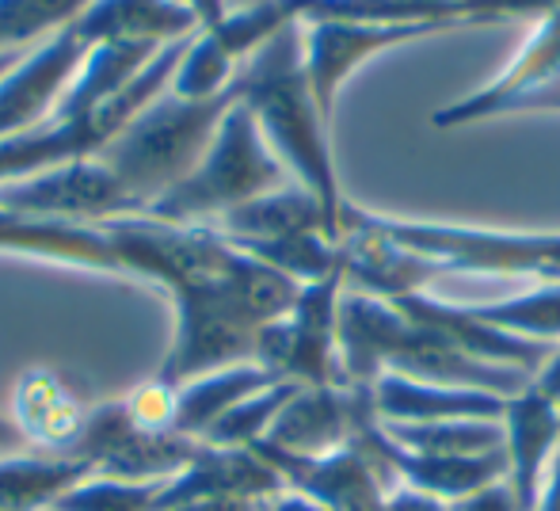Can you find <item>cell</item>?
Masks as SVG:
<instances>
[{
	"label": "cell",
	"mask_w": 560,
	"mask_h": 511,
	"mask_svg": "<svg viewBox=\"0 0 560 511\" xmlns=\"http://www.w3.org/2000/svg\"><path fill=\"white\" fill-rule=\"evenodd\" d=\"M187 43H191V38H179V43L164 46L145 66V73H141L122 96H115L112 104L100 107V112L81 115V119H46L43 127L23 130V133H15V138L0 141V187L15 184V179L38 176V172H50V169H58V164L89 161V156L104 153L107 141L118 138V130H122L141 107H149L168 89Z\"/></svg>",
	"instance_id": "cell-5"
},
{
	"label": "cell",
	"mask_w": 560,
	"mask_h": 511,
	"mask_svg": "<svg viewBox=\"0 0 560 511\" xmlns=\"http://www.w3.org/2000/svg\"><path fill=\"white\" fill-rule=\"evenodd\" d=\"M534 385H538L546 397H553L560 405V344L553 348V356L546 359V367H541L538 374H534Z\"/></svg>",
	"instance_id": "cell-37"
},
{
	"label": "cell",
	"mask_w": 560,
	"mask_h": 511,
	"mask_svg": "<svg viewBox=\"0 0 560 511\" xmlns=\"http://www.w3.org/2000/svg\"><path fill=\"white\" fill-rule=\"evenodd\" d=\"M294 393H298L294 382H271L267 390L252 393V397H244L241 405L229 408L199 443L225 446V451H252V446H259L267 435H271L275 420H279V413L287 408V400L294 397Z\"/></svg>",
	"instance_id": "cell-28"
},
{
	"label": "cell",
	"mask_w": 560,
	"mask_h": 511,
	"mask_svg": "<svg viewBox=\"0 0 560 511\" xmlns=\"http://www.w3.org/2000/svg\"><path fill=\"white\" fill-rule=\"evenodd\" d=\"M96 469L77 454L20 451L0 458V511H50Z\"/></svg>",
	"instance_id": "cell-23"
},
{
	"label": "cell",
	"mask_w": 560,
	"mask_h": 511,
	"mask_svg": "<svg viewBox=\"0 0 560 511\" xmlns=\"http://www.w3.org/2000/svg\"><path fill=\"white\" fill-rule=\"evenodd\" d=\"M199 443L179 431H145L130 420L122 397L92 405L81 443L73 446L100 477L118 481H172L195 458Z\"/></svg>",
	"instance_id": "cell-10"
},
{
	"label": "cell",
	"mask_w": 560,
	"mask_h": 511,
	"mask_svg": "<svg viewBox=\"0 0 560 511\" xmlns=\"http://www.w3.org/2000/svg\"><path fill=\"white\" fill-rule=\"evenodd\" d=\"M264 511H325L320 504H313L310 497H302V492H294V489H282L279 497H271L267 500V508Z\"/></svg>",
	"instance_id": "cell-38"
},
{
	"label": "cell",
	"mask_w": 560,
	"mask_h": 511,
	"mask_svg": "<svg viewBox=\"0 0 560 511\" xmlns=\"http://www.w3.org/2000/svg\"><path fill=\"white\" fill-rule=\"evenodd\" d=\"M0 207L23 218L92 225V230H100L104 222L141 214L138 202L130 199V191L118 184V176L100 156L58 164L50 172L4 184L0 187Z\"/></svg>",
	"instance_id": "cell-9"
},
{
	"label": "cell",
	"mask_w": 560,
	"mask_h": 511,
	"mask_svg": "<svg viewBox=\"0 0 560 511\" xmlns=\"http://www.w3.org/2000/svg\"><path fill=\"white\" fill-rule=\"evenodd\" d=\"M77 31L96 43H149L168 46L199 35V20L184 0H92Z\"/></svg>",
	"instance_id": "cell-20"
},
{
	"label": "cell",
	"mask_w": 560,
	"mask_h": 511,
	"mask_svg": "<svg viewBox=\"0 0 560 511\" xmlns=\"http://www.w3.org/2000/svg\"><path fill=\"white\" fill-rule=\"evenodd\" d=\"M385 511H446V500L412 489V485H393L385 497Z\"/></svg>",
	"instance_id": "cell-33"
},
{
	"label": "cell",
	"mask_w": 560,
	"mask_h": 511,
	"mask_svg": "<svg viewBox=\"0 0 560 511\" xmlns=\"http://www.w3.org/2000/svg\"><path fill=\"white\" fill-rule=\"evenodd\" d=\"M271 382H279L275 374H267L259 363H233L222 371L199 374V379L179 385V405H176V431L199 443L210 428L229 413L233 405H241L244 397L267 390Z\"/></svg>",
	"instance_id": "cell-24"
},
{
	"label": "cell",
	"mask_w": 560,
	"mask_h": 511,
	"mask_svg": "<svg viewBox=\"0 0 560 511\" xmlns=\"http://www.w3.org/2000/svg\"><path fill=\"white\" fill-rule=\"evenodd\" d=\"M446 511H523V508H518L515 492H511L508 477H503V481L485 485V489L469 492V497H462V500H450Z\"/></svg>",
	"instance_id": "cell-31"
},
{
	"label": "cell",
	"mask_w": 560,
	"mask_h": 511,
	"mask_svg": "<svg viewBox=\"0 0 560 511\" xmlns=\"http://www.w3.org/2000/svg\"><path fill=\"white\" fill-rule=\"evenodd\" d=\"M210 230L222 233L225 241H233L244 253L264 248V245H279V241H290V237H302V233H325L336 245H343L339 233L332 230V222H328L325 207L298 184H287V187H279V191L259 195V199L229 210Z\"/></svg>",
	"instance_id": "cell-19"
},
{
	"label": "cell",
	"mask_w": 560,
	"mask_h": 511,
	"mask_svg": "<svg viewBox=\"0 0 560 511\" xmlns=\"http://www.w3.org/2000/svg\"><path fill=\"white\" fill-rule=\"evenodd\" d=\"M534 511H560V446L546 469V485H541V497H538V504H534Z\"/></svg>",
	"instance_id": "cell-35"
},
{
	"label": "cell",
	"mask_w": 560,
	"mask_h": 511,
	"mask_svg": "<svg viewBox=\"0 0 560 511\" xmlns=\"http://www.w3.org/2000/svg\"><path fill=\"white\" fill-rule=\"evenodd\" d=\"M287 184H294L290 172L271 153L252 112L236 100L225 112L218 133L210 138L207 153L199 156V164L172 191H164L145 210V218L176 225H214L229 210L244 207L259 195L279 191Z\"/></svg>",
	"instance_id": "cell-4"
},
{
	"label": "cell",
	"mask_w": 560,
	"mask_h": 511,
	"mask_svg": "<svg viewBox=\"0 0 560 511\" xmlns=\"http://www.w3.org/2000/svg\"><path fill=\"white\" fill-rule=\"evenodd\" d=\"M161 50L164 46H149V43H96L89 50V58L81 61L66 96L58 100L50 119H81V115L100 112L115 96H122Z\"/></svg>",
	"instance_id": "cell-22"
},
{
	"label": "cell",
	"mask_w": 560,
	"mask_h": 511,
	"mask_svg": "<svg viewBox=\"0 0 560 511\" xmlns=\"http://www.w3.org/2000/svg\"><path fill=\"white\" fill-rule=\"evenodd\" d=\"M382 431L405 451L431 454V458H480V454L503 451V420L382 423Z\"/></svg>",
	"instance_id": "cell-26"
},
{
	"label": "cell",
	"mask_w": 560,
	"mask_h": 511,
	"mask_svg": "<svg viewBox=\"0 0 560 511\" xmlns=\"http://www.w3.org/2000/svg\"><path fill=\"white\" fill-rule=\"evenodd\" d=\"M164 481H118V477H84L54 511H156Z\"/></svg>",
	"instance_id": "cell-29"
},
{
	"label": "cell",
	"mask_w": 560,
	"mask_h": 511,
	"mask_svg": "<svg viewBox=\"0 0 560 511\" xmlns=\"http://www.w3.org/2000/svg\"><path fill=\"white\" fill-rule=\"evenodd\" d=\"M236 92H241V104L252 112L271 153L290 172V179L325 207L328 222L343 241L347 195L332 156V133H328L332 123L320 115L310 77H305L302 20L282 27L275 38H267L244 61L241 73H236Z\"/></svg>",
	"instance_id": "cell-2"
},
{
	"label": "cell",
	"mask_w": 560,
	"mask_h": 511,
	"mask_svg": "<svg viewBox=\"0 0 560 511\" xmlns=\"http://www.w3.org/2000/svg\"><path fill=\"white\" fill-rule=\"evenodd\" d=\"M118 275L156 282L172 298L176 333L156 379L184 385L233 363H256V336L302 294L294 279L259 264L210 225L118 218L100 225Z\"/></svg>",
	"instance_id": "cell-1"
},
{
	"label": "cell",
	"mask_w": 560,
	"mask_h": 511,
	"mask_svg": "<svg viewBox=\"0 0 560 511\" xmlns=\"http://www.w3.org/2000/svg\"><path fill=\"white\" fill-rule=\"evenodd\" d=\"M236 100H241L236 81L233 89L210 100H187L164 89L153 104L141 107L118 130V138L107 141L100 161L115 172L118 184L130 191V199L145 214L164 191H172L199 164V156L207 153L210 138L218 133L225 112Z\"/></svg>",
	"instance_id": "cell-3"
},
{
	"label": "cell",
	"mask_w": 560,
	"mask_h": 511,
	"mask_svg": "<svg viewBox=\"0 0 560 511\" xmlns=\"http://www.w3.org/2000/svg\"><path fill=\"white\" fill-rule=\"evenodd\" d=\"M248 4H259V0H229V12H233V8H248Z\"/></svg>",
	"instance_id": "cell-41"
},
{
	"label": "cell",
	"mask_w": 560,
	"mask_h": 511,
	"mask_svg": "<svg viewBox=\"0 0 560 511\" xmlns=\"http://www.w3.org/2000/svg\"><path fill=\"white\" fill-rule=\"evenodd\" d=\"M0 253L38 256V259H54V264H77V267H92V271L118 275V264L104 230L23 218L4 207H0Z\"/></svg>",
	"instance_id": "cell-21"
},
{
	"label": "cell",
	"mask_w": 560,
	"mask_h": 511,
	"mask_svg": "<svg viewBox=\"0 0 560 511\" xmlns=\"http://www.w3.org/2000/svg\"><path fill=\"white\" fill-rule=\"evenodd\" d=\"M389 241L408 253L431 259L446 271H480V275H538L560 279V230H480V225L450 222H405V218L370 214Z\"/></svg>",
	"instance_id": "cell-6"
},
{
	"label": "cell",
	"mask_w": 560,
	"mask_h": 511,
	"mask_svg": "<svg viewBox=\"0 0 560 511\" xmlns=\"http://www.w3.org/2000/svg\"><path fill=\"white\" fill-rule=\"evenodd\" d=\"M126 413L138 428L145 431H176V405H179V385L164 382V379H149L141 385H133L122 397Z\"/></svg>",
	"instance_id": "cell-30"
},
{
	"label": "cell",
	"mask_w": 560,
	"mask_h": 511,
	"mask_svg": "<svg viewBox=\"0 0 560 511\" xmlns=\"http://www.w3.org/2000/svg\"><path fill=\"white\" fill-rule=\"evenodd\" d=\"M362 390L351 385H298L275 420L267 446L294 458H325L351 443Z\"/></svg>",
	"instance_id": "cell-13"
},
{
	"label": "cell",
	"mask_w": 560,
	"mask_h": 511,
	"mask_svg": "<svg viewBox=\"0 0 560 511\" xmlns=\"http://www.w3.org/2000/svg\"><path fill=\"white\" fill-rule=\"evenodd\" d=\"M560 446V405L534 385L508 397L503 408V451H508V485L518 508L534 511L546 485V469Z\"/></svg>",
	"instance_id": "cell-15"
},
{
	"label": "cell",
	"mask_w": 560,
	"mask_h": 511,
	"mask_svg": "<svg viewBox=\"0 0 560 511\" xmlns=\"http://www.w3.org/2000/svg\"><path fill=\"white\" fill-rule=\"evenodd\" d=\"M184 4L195 12V20H199L202 31L218 27V23L229 15V0H184Z\"/></svg>",
	"instance_id": "cell-36"
},
{
	"label": "cell",
	"mask_w": 560,
	"mask_h": 511,
	"mask_svg": "<svg viewBox=\"0 0 560 511\" xmlns=\"http://www.w3.org/2000/svg\"><path fill=\"white\" fill-rule=\"evenodd\" d=\"M50 511H54V508H50Z\"/></svg>",
	"instance_id": "cell-42"
},
{
	"label": "cell",
	"mask_w": 560,
	"mask_h": 511,
	"mask_svg": "<svg viewBox=\"0 0 560 511\" xmlns=\"http://www.w3.org/2000/svg\"><path fill=\"white\" fill-rule=\"evenodd\" d=\"M370 405L382 423H450V420H503L508 397L488 390L412 382L382 374L370 385Z\"/></svg>",
	"instance_id": "cell-17"
},
{
	"label": "cell",
	"mask_w": 560,
	"mask_h": 511,
	"mask_svg": "<svg viewBox=\"0 0 560 511\" xmlns=\"http://www.w3.org/2000/svg\"><path fill=\"white\" fill-rule=\"evenodd\" d=\"M89 413L92 405H84L81 393L50 367L23 371L15 379L12 400H8V416H12L23 443L43 454H73L84 423H89Z\"/></svg>",
	"instance_id": "cell-14"
},
{
	"label": "cell",
	"mask_w": 560,
	"mask_h": 511,
	"mask_svg": "<svg viewBox=\"0 0 560 511\" xmlns=\"http://www.w3.org/2000/svg\"><path fill=\"white\" fill-rule=\"evenodd\" d=\"M439 23H385V20H347V15H305L302 20V54L313 100L320 115L332 123L336 100L343 84L359 73L362 61L385 54L393 46L416 43L428 35H446Z\"/></svg>",
	"instance_id": "cell-8"
},
{
	"label": "cell",
	"mask_w": 560,
	"mask_h": 511,
	"mask_svg": "<svg viewBox=\"0 0 560 511\" xmlns=\"http://www.w3.org/2000/svg\"><path fill=\"white\" fill-rule=\"evenodd\" d=\"M287 489L282 477L259 458L256 451H225V446L199 443L195 458L179 469L172 481H164L156 511L187 504L199 497H256L271 500Z\"/></svg>",
	"instance_id": "cell-18"
},
{
	"label": "cell",
	"mask_w": 560,
	"mask_h": 511,
	"mask_svg": "<svg viewBox=\"0 0 560 511\" xmlns=\"http://www.w3.org/2000/svg\"><path fill=\"white\" fill-rule=\"evenodd\" d=\"M267 500L256 497H199V500H187V504L176 508H164V511H264Z\"/></svg>",
	"instance_id": "cell-34"
},
{
	"label": "cell",
	"mask_w": 560,
	"mask_h": 511,
	"mask_svg": "<svg viewBox=\"0 0 560 511\" xmlns=\"http://www.w3.org/2000/svg\"><path fill=\"white\" fill-rule=\"evenodd\" d=\"M252 451L282 477L287 489L302 492L325 511H385V497H389L393 481L354 443V435L343 451L325 454V458H294V454H282L267 443L252 446Z\"/></svg>",
	"instance_id": "cell-11"
},
{
	"label": "cell",
	"mask_w": 560,
	"mask_h": 511,
	"mask_svg": "<svg viewBox=\"0 0 560 511\" xmlns=\"http://www.w3.org/2000/svg\"><path fill=\"white\" fill-rule=\"evenodd\" d=\"M557 73H560V15H549V20L534 23L523 50L511 58V66L503 69L492 84H485V89L472 92V96L439 107V112L431 115V127L457 130V127H472V123L495 119V112H500L508 100L541 89V84L553 81Z\"/></svg>",
	"instance_id": "cell-16"
},
{
	"label": "cell",
	"mask_w": 560,
	"mask_h": 511,
	"mask_svg": "<svg viewBox=\"0 0 560 511\" xmlns=\"http://www.w3.org/2000/svg\"><path fill=\"white\" fill-rule=\"evenodd\" d=\"M465 310L485 325L530 344H560V279H541L523 294L495 298V302H469Z\"/></svg>",
	"instance_id": "cell-25"
},
{
	"label": "cell",
	"mask_w": 560,
	"mask_h": 511,
	"mask_svg": "<svg viewBox=\"0 0 560 511\" xmlns=\"http://www.w3.org/2000/svg\"><path fill=\"white\" fill-rule=\"evenodd\" d=\"M20 58H23V54H0V81H4V77L12 73L15 61H20Z\"/></svg>",
	"instance_id": "cell-40"
},
{
	"label": "cell",
	"mask_w": 560,
	"mask_h": 511,
	"mask_svg": "<svg viewBox=\"0 0 560 511\" xmlns=\"http://www.w3.org/2000/svg\"><path fill=\"white\" fill-rule=\"evenodd\" d=\"M92 43L77 31V23L50 43L27 50L15 61L12 73L0 81V141L23 130L43 127L54 115L58 100L73 84L81 61L89 58Z\"/></svg>",
	"instance_id": "cell-12"
},
{
	"label": "cell",
	"mask_w": 560,
	"mask_h": 511,
	"mask_svg": "<svg viewBox=\"0 0 560 511\" xmlns=\"http://www.w3.org/2000/svg\"><path fill=\"white\" fill-rule=\"evenodd\" d=\"M526 112H560V73L553 77V81L541 84V89L508 100L495 115H526Z\"/></svg>",
	"instance_id": "cell-32"
},
{
	"label": "cell",
	"mask_w": 560,
	"mask_h": 511,
	"mask_svg": "<svg viewBox=\"0 0 560 511\" xmlns=\"http://www.w3.org/2000/svg\"><path fill=\"white\" fill-rule=\"evenodd\" d=\"M20 451H31V446L23 443V435L15 431L12 416L0 413V458H8V454H20Z\"/></svg>",
	"instance_id": "cell-39"
},
{
	"label": "cell",
	"mask_w": 560,
	"mask_h": 511,
	"mask_svg": "<svg viewBox=\"0 0 560 511\" xmlns=\"http://www.w3.org/2000/svg\"><path fill=\"white\" fill-rule=\"evenodd\" d=\"M92 0H0V54H27L69 31Z\"/></svg>",
	"instance_id": "cell-27"
},
{
	"label": "cell",
	"mask_w": 560,
	"mask_h": 511,
	"mask_svg": "<svg viewBox=\"0 0 560 511\" xmlns=\"http://www.w3.org/2000/svg\"><path fill=\"white\" fill-rule=\"evenodd\" d=\"M343 290V267L328 279L302 287L298 302L282 317L259 328L256 363L279 382L343 385V371H339V298Z\"/></svg>",
	"instance_id": "cell-7"
}]
</instances>
